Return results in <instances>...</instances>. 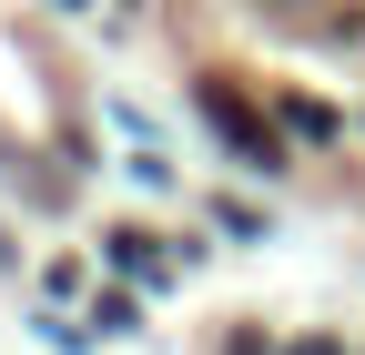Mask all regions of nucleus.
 <instances>
[{
    "label": "nucleus",
    "instance_id": "f257e3e1",
    "mask_svg": "<svg viewBox=\"0 0 365 355\" xmlns=\"http://www.w3.org/2000/svg\"><path fill=\"white\" fill-rule=\"evenodd\" d=\"M193 102H203V122H213V132H223V143H234L254 173H284V143H274V122H264V112L234 92V81H203Z\"/></svg>",
    "mask_w": 365,
    "mask_h": 355
},
{
    "label": "nucleus",
    "instance_id": "f03ea898",
    "mask_svg": "<svg viewBox=\"0 0 365 355\" xmlns=\"http://www.w3.org/2000/svg\"><path fill=\"white\" fill-rule=\"evenodd\" d=\"M294 355H335V345H294Z\"/></svg>",
    "mask_w": 365,
    "mask_h": 355
}]
</instances>
